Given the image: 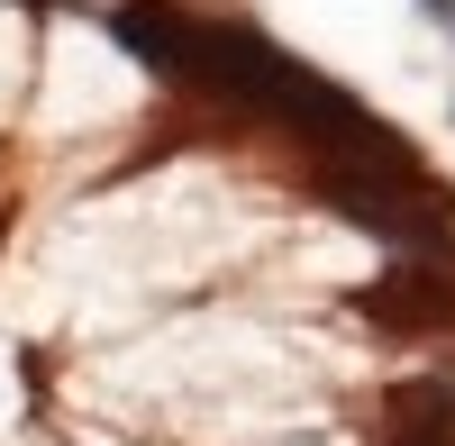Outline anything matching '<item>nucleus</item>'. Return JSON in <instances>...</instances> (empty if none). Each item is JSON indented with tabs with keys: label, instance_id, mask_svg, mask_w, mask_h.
<instances>
[{
	"label": "nucleus",
	"instance_id": "nucleus-1",
	"mask_svg": "<svg viewBox=\"0 0 455 446\" xmlns=\"http://www.w3.org/2000/svg\"><path fill=\"white\" fill-rule=\"evenodd\" d=\"M355 310L373 328H392V338H428V328H455V265H437V255H419L410 274L355 291Z\"/></svg>",
	"mask_w": 455,
	"mask_h": 446
},
{
	"label": "nucleus",
	"instance_id": "nucleus-2",
	"mask_svg": "<svg viewBox=\"0 0 455 446\" xmlns=\"http://www.w3.org/2000/svg\"><path fill=\"white\" fill-rule=\"evenodd\" d=\"M373 446H455V383L437 374H401L373 401Z\"/></svg>",
	"mask_w": 455,
	"mask_h": 446
},
{
	"label": "nucleus",
	"instance_id": "nucleus-3",
	"mask_svg": "<svg viewBox=\"0 0 455 446\" xmlns=\"http://www.w3.org/2000/svg\"><path fill=\"white\" fill-rule=\"evenodd\" d=\"M419 10H428V19H446V28H455V0H419Z\"/></svg>",
	"mask_w": 455,
	"mask_h": 446
}]
</instances>
